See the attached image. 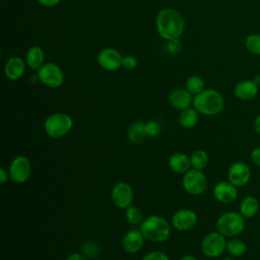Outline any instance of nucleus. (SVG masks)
<instances>
[{
	"instance_id": "nucleus-1",
	"label": "nucleus",
	"mask_w": 260,
	"mask_h": 260,
	"mask_svg": "<svg viewBox=\"0 0 260 260\" xmlns=\"http://www.w3.org/2000/svg\"><path fill=\"white\" fill-rule=\"evenodd\" d=\"M155 26L158 35L166 41L179 39L185 29V19L174 8H162L155 17Z\"/></svg>"
},
{
	"instance_id": "nucleus-2",
	"label": "nucleus",
	"mask_w": 260,
	"mask_h": 260,
	"mask_svg": "<svg viewBox=\"0 0 260 260\" xmlns=\"http://www.w3.org/2000/svg\"><path fill=\"white\" fill-rule=\"evenodd\" d=\"M193 107L201 115L214 116L223 110L224 100L218 90L207 88L194 96Z\"/></svg>"
},
{
	"instance_id": "nucleus-3",
	"label": "nucleus",
	"mask_w": 260,
	"mask_h": 260,
	"mask_svg": "<svg viewBox=\"0 0 260 260\" xmlns=\"http://www.w3.org/2000/svg\"><path fill=\"white\" fill-rule=\"evenodd\" d=\"M143 237L155 243L167 241L171 236L170 223L159 215H149L143 219L139 229Z\"/></svg>"
},
{
	"instance_id": "nucleus-4",
	"label": "nucleus",
	"mask_w": 260,
	"mask_h": 260,
	"mask_svg": "<svg viewBox=\"0 0 260 260\" xmlns=\"http://www.w3.org/2000/svg\"><path fill=\"white\" fill-rule=\"evenodd\" d=\"M245 219L240 212H224L216 220V231L225 238L238 237L245 229Z\"/></svg>"
},
{
	"instance_id": "nucleus-5",
	"label": "nucleus",
	"mask_w": 260,
	"mask_h": 260,
	"mask_svg": "<svg viewBox=\"0 0 260 260\" xmlns=\"http://www.w3.org/2000/svg\"><path fill=\"white\" fill-rule=\"evenodd\" d=\"M73 127V119L70 115L58 112L47 117L44 123L46 134L51 138H61L65 136Z\"/></svg>"
},
{
	"instance_id": "nucleus-6",
	"label": "nucleus",
	"mask_w": 260,
	"mask_h": 260,
	"mask_svg": "<svg viewBox=\"0 0 260 260\" xmlns=\"http://www.w3.org/2000/svg\"><path fill=\"white\" fill-rule=\"evenodd\" d=\"M39 80L50 88H58L64 82V73L62 69L53 62L45 63L37 72Z\"/></svg>"
},
{
	"instance_id": "nucleus-7",
	"label": "nucleus",
	"mask_w": 260,
	"mask_h": 260,
	"mask_svg": "<svg viewBox=\"0 0 260 260\" xmlns=\"http://www.w3.org/2000/svg\"><path fill=\"white\" fill-rule=\"evenodd\" d=\"M182 185L187 193L197 196L205 192L207 188V179L202 171L190 169L184 174Z\"/></svg>"
},
{
	"instance_id": "nucleus-8",
	"label": "nucleus",
	"mask_w": 260,
	"mask_h": 260,
	"mask_svg": "<svg viewBox=\"0 0 260 260\" xmlns=\"http://www.w3.org/2000/svg\"><path fill=\"white\" fill-rule=\"evenodd\" d=\"M201 250L208 258L219 257L226 250V240L219 232L207 234L201 242Z\"/></svg>"
},
{
	"instance_id": "nucleus-9",
	"label": "nucleus",
	"mask_w": 260,
	"mask_h": 260,
	"mask_svg": "<svg viewBox=\"0 0 260 260\" xmlns=\"http://www.w3.org/2000/svg\"><path fill=\"white\" fill-rule=\"evenodd\" d=\"M31 175V162L24 155L14 157L9 167V178L16 184L26 182Z\"/></svg>"
},
{
	"instance_id": "nucleus-10",
	"label": "nucleus",
	"mask_w": 260,
	"mask_h": 260,
	"mask_svg": "<svg viewBox=\"0 0 260 260\" xmlns=\"http://www.w3.org/2000/svg\"><path fill=\"white\" fill-rule=\"evenodd\" d=\"M134 198V192L130 184L127 182H118L111 191V199L115 206L119 208H127L131 205Z\"/></svg>"
},
{
	"instance_id": "nucleus-11",
	"label": "nucleus",
	"mask_w": 260,
	"mask_h": 260,
	"mask_svg": "<svg viewBox=\"0 0 260 260\" xmlns=\"http://www.w3.org/2000/svg\"><path fill=\"white\" fill-rule=\"evenodd\" d=\"M122 54L114 48H105L98 54L96 60L99 65L107 71H115L122 67Z\"/></svg>"
},
{
	"instance_id": "nucleus-12",
	"label": "nucleus",
	"mask_w": 260,
	"mask_h": 260,
	"mask_svg": "<svg viewBox=\"0 0 260 260\" xmlns=\"http://www.w3.org/2000/svg\"><path fill=\"white\" fill-rule=\"evenodd\" d=\"M251 179V170L244 161L233 162L228 170V181L236 187H243Z\"/></svg>"
},
{
	"instance_id": "nucleus-13",
	"label": "nucleus",
	"mask_w": 260,
	"mask_h": 260,
	"mask_svg": "<svg viewBox=\"0 0 260 260\" xmlns=\"http://www.w3.org/2000/svg\"><path fill=\"white\" fill-rule=\"evenodd\" d=\"M197 222L196 213L187 208H182L177 210L172 216L173 226L180 232H185L191 230Z\"/></svg>"
},
{
	"instance_id": "nucleus-14",
	"label": "nucleus",
	"mask_w": 260,
	"mask_h": 260,
	"mask_svg": "<svg viewBox=\"0 0 260 260\" xmlns=\"http://www.w3.org/2000/svg\"><path fill=\"white\" fill-rule=\"evenodd\" d=\"M237 188L229 181H220L213 188V196L222 204L233 203L238 198Z\"/></svg>"
},
{
	"instance_id": "nucleus-15",
	"label": "nucleus",
	"mask_w": 260,
	"mask_h": 260,
	"mask_svg": "<svg viewBox=\"0 0 260 260\" xmlns=\"http://www.w3.org/2000/svg\"><path fill=\"white\" fill-rule=\"evenodd\" d=\"M259 91V86L253 79H244L239 81L234 88L235 96L240 101H251Z\"/></svg>"
},
{
	"instance_id": "nucleus-16",
	"label": "nucleus",
	"mask_w": 260,
	"mask_h": 260,
	"mask_svg": "<svg viewBox=\"0 0 260 260\" xmlns=\"http://www.w3.org/2000/svg\"><path fill=\"white\" fill-rule=\"evenodd\" d=\"M26 62L21 57L12 56L10 57L4 66V74L9 80H18L25 72Z\"/></svg>"
},
{
	"instance_id": "nucleus-17",
	"label": "nucleus",
	"mask_w": 260,
	"mask_h": 260,
	"mask_svg": "<svg viewBox=\"0 0 260 260\" xmlns=\"http://www.w3.org/2000/svg\"><path fill=\"white\" fill-rule=\"evenodd\" d=\"M144 239L140 230H130L123 237L122 247L127 253L134 254L142 248Z\"/></svg>"
},
{
	"instance_id": "nucleus-18",
	"label": "nucleus",
	"mask_w": 260,
	"mask_h": 260,
	"mask_svg": "<svg viewBox=\"0 0 260 260\" xmlns=\"http://www.w3.org/2000/svg\"><path fill=\"white\" fill-rule=\"evenodd\" d=\"M193 96L192 93H190L187 89L183 88H177L174 89L169 94V103L170 105L177 110L183 111L187 108H190L191 105H193Z\"/></svg>"
},
{
	"instance_id": "nucleus-19",
	"label": "nucleus",
	"mask_w": 260,
	"mask_h": 260,
	"mask_svg": "<svg viewBox=\"0 0 260 260\" xmlns=\"http://www.w3.org/2000/svg\"><path fill=\"white\" fill-rule=\"evenodd\" d=\"M170 169L177 174H185L191 168L190 156L184 152H175L169 158Z\"/></svg>"
},
{
	"instance_id": "nucleus-20",
	"label": "nucleus",
	"mask_w": 260,
	"mask_h": 260,
	"mask_svg": "<svg viewBox=\"0 0 260 260\" xmlns=\"http://www.w3.org/2000/svg\"><path fill=\"white\" fill-rule=\"evenodd\" d=\"M45 53L40 46H31L25 55V62L28 68L39 70L45 63Z\"/></svg>"
},
{
	"instance_id": "nucleus-21",
	"label": "nucleus",
	"mask_w": 260,
	"mask_h": 260,
	"mask_svg": "<svg viewBox=\"0 0 260 260\" xmlns=\"http://www.w3.org/2000/svg\"><path fill=\"white\" fill-rule=\"evenodd\" d=\"M259 210V201L254 196H246L240 203V213L245 218L254 217Z\"/></svg>"
},
{
	"instance_id": "nucleus-22",
	"label": "nucleus",
	"mask_w": 260,
	"mask_h": 260,
	"mask_svg": "<svg viewBox=\"0 0 260 260\" xmlns=\"http://www.w3.org/2000/svg\"><path fill=\"white\" fill-rule=\"evenodd\" d=\"M146 136L147 135L145 132V124L140 121L132 123L127 130V138L130 142L134 144L141 143Z\"/></svg>"
},
{
	"instance_id": "nucleus-23",
	"label": "nucleus",
	"mask_w": 260,
	"mask_h": 260,
	"mask_svg": "<svg viewBox=\"0 0 260 260\" xmlns=\"http://www.w3.org/2000/svg\"><path fill=\"white\" fill-rule=\"evenodd\" d=\"M198 112L194 108H187L181 111L179 115V123L182 127L190 129L193 128L198 121Z\"/></svg>"
},
{
	"instance_id": "nucleus-24",
	"label": "nucleus",
	"mask_w": 260,
	"mask_h": 260,
	"mask_svg": "<svg viewBox=\"0 0 260 260\" xmlns=\"http://www.w3.org/2000/svg\"><path fill=\"white\" fill-rule=\"evenodd\" d=\"M247 246L244 241L235 237L226 241V251L233 257H241L246 253Z\"/></svg>"
},
{
	"instance_id": "nucleus-25",
	"label": "nucleus",
	"mask_w": 260,
	"mask_h": 260,
	"mask_svg": "<svg viewBox=\"0 0 260 260\" xmlns=\"http://www.w3.org/2000/svg\"><path fill=\"white\" fill-rule=\"evenodd\" d=\"M191 167L195 170L202 171L208 165V154L203 149H197L192 152L190 156Z\"/></svg>"
},
{
	"instance_id": "nucleus-26",
	"label": "nucleus",
	"mask_w": 260,
	"mask_h": 260,
	"mask_svg": "<svg viewBox=\"0 0 260 260\" xmlns=\"http://www.w3.org/2000/svg\"><path fill=\"white\" fill-rule=\"evenodd\" d=\"M204 86H205L204 81L200 76L193 75V76H190L186 80V89L194 95H196L199 92H201L202 90H204L205 89Z\"/></svg>"
},
{
	"instance_id": "nucleus-27",
	"label": "nucleus",
	"mask_w": 260,
	"mask_h": 260,
	"mask_svg": "<svg viewBox=\"0 0 260 260\" xmlns=\"http://www.w3.org/2000/svg\"><path fill=\"white\" fill-rule=\"evenodd\" d=\"M126 220L132 225H140L143 221L142 211L137 207L130 205L126 208Z\"/></svg>"
},
{
	"instance_id": "nucleus-28",
	"label": "nucleus",
	"mask_w": 260,
	"mask_h": 260,
	"mask_svg": "<svg viewBox=\"0 0 260 260\" xmlns=\"http://www.w3.org/2000/svg\"><path fill=\"white\" fill-rule=\"evenodd\" d=\"M245 48L253 55H260V34H250L247 36Z\"/></svg>"
},
{
	"instance_id": "nucleus-29",
	"label": "nucleus",
	"mask_w": 260,
	"mask_h": 260,
	"mask_svg": "<svg viewBox=\"0 0 260 260\" xmlns=\"http://www.w3.org/2000/svg\"><path fill=\"white\" fill-rule=\"evenodd\" d=\"M165 52H167L170 55H177L182 50V44L179 41V39H172L168 40L164 46Z\"/></svg>"
},
{
	"instance_id": "nucleus-30",
	"label": "nucleus",
	"mask_w": 260,
	"mask_h": 260,
	"mask_svg": "<svg viewBox=\"0 0 260 260\" xmlns=\"http://www.w3.org/2000/svg\"><path fill=\"white\" fill-rule=\"evenodd\" d=\"M145 132L149 137H156L161 132V127L156 121H148L145 123Z\"/></svg>"
},
{
	"instance_id": "nucleus-31",
	"label": "nucleus",
	"mask_w": 260,
	"mask_h": 260,
	"mask_svg": "<svg viewBox=\"0 0 260 260\" xmlns=\"http://www.w3.org/2000/svg\"><path fill=\"white\" fill-rule=\"evenodd\" d=\"M141 260H170L168 255L161 251H151L147 253Z\"/></svg>"
},
{
	"instance_id": "nucleus-32",
	"label": "nucleus",
	"mask_w": 260,
	"mask_h": 260,
	"mask_svg": "<svg viewBox=\"0 0 260 260\" xmlns=\"http://www.w3.org/2000/svg\"><path fill=\"white\" fill-rule=\"evenodd\" d=\"M137 66V59L132 55H127L123 57L122 61V67H124L127 70H132Z\"/></svg>"
},
{
	"instance_id": "nucleus-33",
	"label": "nucleus",
	"mask_w": 260,
	"mask_h": 260,
	"mask_svg": "<svg viewBox=\"0 0 260 260\" xmlns=\"http://www.w3.org/2000/svg\"><path fill=\"white\" fill-rule=\"evenodd\" d=\"M251 159H252L254 165L260 167V146L255 147L251 151Z\"/></svg>"
},
{
	"instance_id": "nucleus-34",
	"label": "nucleus",
	"mask_w": 260,
	"mask_h": 260,
	"mask_svg": "<svg viewBox=\"0 0 260 260\" xmlns=\"http://www.w3.org/2000/svg\"><path fill=\"white\" fill-rule=\"evenodd\" d=\"M39 4H41L42 6L44 7H47V8H52V7H55L57 6L61 0H37Z\"/></svg>"
},
{
	"instance_id": "nucleus-35",
	"label": "nucleus",
	"mask_w": 260,
	"mask_h": 260,
	"mask_svg": "<svg viewBox=\"0 0 260 260\" xmlns=\"http://www.w3.org/2000/svg\"><path fill=\"white\" fill-rule=\"evenodd\" d=\"M9 178V172H7L3 167L0 168V182L1 184H5L8 181Z\"/></svg>"
},
{
	"instance_id": "nucleus-36",
	"label": "nucleus",
	"mask_w": 260,
	"mask_h": 260,
	"mask_svg": "<svg viewBox=\"0 0 260 260\" xmlns=\"http://www.w3.org/2000/svg\"><path fill=\"white\" fill-rule=\"evenodd\" d=\"M65 260H86L85 257L80 254V253H77V252H74V253H71L69 254Z\"/></svg>"
},
{
	"instance_id": "nucleus-37",
	"label": "nucleus",
	"mask_w": 260,
	"mask_h": 260,
	"mask_svg": "<svg viewBox=\"0 0 260 260\" xmlns=\"http://www.w3.org/2000/svg\"><path fill=\"white\" fill-rule=\"evenodd\" d=\"M254 130L260 135V114L256 117V119L254 120V124H253Z\"/></svg>"
},
{
	"instance_id": "nucleus-38",
	"label": "nucleus",
	"mask_w": 260,
	"mask_h": 260,
	"mask_svg": "<svg viewBox=\"0 0 260 260\" xmlns=\"http://www.w3.org/2000/svg\"><path fill=\"white\" fill-rule=\"evenodd\" d=\"M181 260H198V259L193 255H185L181 258Z\"/></svg>"
},
{
	"instance_id": "nucleus-39",
	"label": "nucleus",
	"mask_w": 260,
	"mask_h": 260,
	"mask_svg": "<svg viewBox=\"0 0 260 260\" xmlns=\"http://www.w3.org/2000/svg\"><path fill=\"white\" fill-rule=\"evenodd\" d=\"M253 80L256 82V84H257L258 86H260V74H256V75L254 76Z\"/></svg>"
},
{
	"instance_id": "nucleus-40",
	"label": "nucleus",
	"mask_w": 260,
	"mask_h": 260,
	"mask_svg": "<svg viewBox=\"0 0 260 260\" xmlns=\"http://www.w3.org/2000/svg\"><path fill=\"white\" fill-rule=\"evenodd\" d=\"M222 260H235V259L232 258V257H225V258H223Z\"/></svg>"
}]
</instances>
